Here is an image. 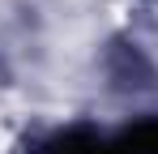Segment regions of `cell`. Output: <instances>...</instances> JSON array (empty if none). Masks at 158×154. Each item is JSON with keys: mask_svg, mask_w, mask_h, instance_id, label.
<instances>
[{"mask_svg": "<svg viewBox=\"0 0 158 154\" xmlns=\"http://www.w3.org/2000/svg\"><path fill=\"white\" fill-rule=\"evenodd\" d=\"M34 154H107V137L90 133V128H69V133L47 137Z\"/></svg>", "mask_w": 158, "mask_h": 154, "instance_id": "6da1fadb", "label": "cell"}, {"mask_svg": "<svg viewBox=\"0 0 158 154\" xmlns=\"http://www.w3.org/2000/svg\"><path fill=\"white\" fill-rule=\"evenodd\" d=\"M107 154H158V120H137L107 141Z\"/></svg>", "mask_w": 158, "mask_h": 154, "instance_id": "7a4b0ae2", "label": "cell"}]
</instances>
